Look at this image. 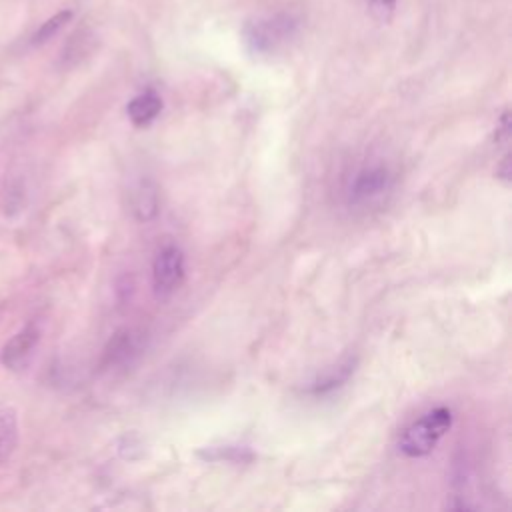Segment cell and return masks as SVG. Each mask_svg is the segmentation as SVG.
Returning <instances> with one entry per match:
<instances>
[{
  "label": "cell",
  "instance_id": "6da1fadb",
  "mask_svg": "<svg viewBox=\"0 0 512 512\" xmlns=\"http://www.w3.org/2000/svg\"><path fill=\"white\" fill-rule=\"evenodd\" d=\"M300 22L288 12L264 16L248 22L242 30L246 48L256 56H270L290 44L298 34Z\"/></svg>",
  "mask_w": 512,
  "mask_h": 512
},
{
  "label": "cell",
  "instance_id": "7a4b0ae2",
  "mask_svg": "<svg viewBox=\"0 0 512 512\" xmlns=\"http://www.w3.org/2000/svg\"><path fill=\"white\" fill-rule=\"evenodd\" d=\"M452 426V410L446 406L432 408L412 424H408L398 438V448L402 454L410 458H422L428 456L440 438L450 430Z\"/></svg>",
  "mask_w": 512,
  "mask_h": 512
},
{
  "label": "cell",
  "instance_id": "3957f363",
  "mask_svg": "<svg viewBox=\"0 0 512 512\" xmlns=\"http://www.w3.org/2000/svg\"><path fill=\"white\" fill-rule=\"evenodd\" d=\"M394 184V176L386 164L362 166L346 188V200L350 206H366L380 200Z\"/></svg>",
  "mask_w": 512,
  "mask_h": 512
},
{
  "label": "cell",
  "instance_id": "277c9868",
  "mask_svg": "<svg viewBox=\"0 0 512 512\" xmlns=\"http://www.w3.org/2000/svg\"><path fill=\"white\" fill-rule=\"evenodd\" d=\"M186 260L184 252L176 244H166L158 250L152 264V286L158 298L172 296L184 282Z\"/></svg>",
  "mask_w": 512,
  "mask_h": 512
},
{
  "label": "cell",
  "instance_id": "5b68a950",
  "mask_svg": "<svg viewBox=\"0 0 512 512\" xmlns=\"http://www.w3.org/2000/svg\"><path fill=\"white\" fill-rule=\"evenodd\" d=\"M142 354V334L130 328L118 330L104 348L102 368H124L130 366Z\"/></svg>",
  "mask_w": 512,
  "mask_h": 512
},
{
  "label": "cell",
  "instance_id": "8992f818",
  "mask_svg": "<svg viewBox=\"0 0 512 512\" xmlns=\"http://www.w3.org/2000/svg\"><path fill=\"white\" fill-rule=\"evenodd\" d=\"M40 342V330L34 322L22 326L2 348V364L8 368V370H20L26 360L30 358L32 350L36 348V344Z\"/></svg>",
  "mask_w": 512,
  "mask_h": 512
},
{
  "label": "cell",
  "instance_id": "52a82bcc",
  "mask_svg": "<svg viewBox=\"0 0 512 512\" xmlns=\"http://www.w3.org/2000/svg\"><path fill=\"white\" fill-rule=\"evenodd\" d=\"M160 112H162V98L154 90H146L134 96L126 106V114L136 128L150 126Z\"/></svg>",
  "mask_w": 512,
  "mask_h": 512
},
{
  "label": "cell",
  "instance_id": "ba28073f",
  "mask_svg": "<svg viewBox=\"0 0 512 512\" xmlns=\"http://www.w3.org/2000/svg\"><path fill=\"white\" fill-rule=\"evenodd\" d=\"M132 212L140 222H148L158 214V188L152 180L144 178L132 190Z\"/></svg>",
  "mask_w": 512,
  "mask_h": 512
},
{
  "label": "cell",
  "instance_id": "9c48e42d",
  "mask_svg": "<svg viewBox=\"0 0 512 512\" xmlns=\"http://www.w3.org/2000/svg\"><path fill=\"white\" fill-rule=\"evenodd\" d=\"M354 366H356V358H346L344 362L332 366L330 370H326L324 374H320L310 386H308V392L314 394V396H322V394H328V392H334L336 388H340L342 384L348 382V378L352 376L354 372Z\"/></svg>",
  "mask_w": 512,
  "mask_h": 512
},
{
  "label": "cell",
  "instance_id": "30bf717a",
  "mask_svg": "<svg viewBox=\"0 0 512 512\" xmlns=\"http://www.w3.org/2000/svg\"><path fill=\"white\" fill-rule=\"evenodd\" d=\"M20 440L18 414L12 406L0 408V466L6 464L16 452Z\"/></svg>",
  "mask_w": 512,
  "mask_h": 512
},
{
  "label": "cell",
  "instance_id": "8fae6325",
  "mask_svg": "<svg viewBox=\"0 0 512 512\" xmlns=\"http://www.w3.org/2000/svg\"><path fill=\"white\" fill-rule=\"evenodd\" d=\"M72 10H60V12H56V14H52L48 20H44L38 28H36V32L32 34V38H30V44L32 46H40V44H44V42H48L50 38H54L70 20H72Z\"/></svg>",
  "mask_w": 512,
  "mask_h": 512
},
{
  "label": "cell",
  "instance_id": "7c38bea8",
  "mask_svg": "<svg viewBox=\"0 0 512 512\" xmlns=\"http://www.w3.org/2000/svg\"><path fill=\"white\" fill-rule=\"evenodd\" d=\"M198 456L202 460L208 462H250L254 458V454L248 448H238V446H210L198 452Z\"/></svg>",
  "mask_w": 512,
  "mask_h": 512
},
{
  "label": "cell",
  "instance_id": "4fadbf2b",
  "mask_svg": "<svg viewBox=\"0 0 512 512\" xmlns=\"http://www.w3.org/2000/svg\"><path fill=\"white\" fill-rule=\"evenodd\" d=\"M368 4H370L372 16L382 20V22H386L392 16V12H394L396 0H368Z\"/></svg>",
  "mask_w": 512,
  "mask_h": 512
},
{
  "label": "cell",
  "instance_id": "5bb4252c",
  "mask_svg": "<svg viewBox=\"0 0 512 512\" xmlns=\"http://www.w3.org/2000/svg\"><path fill=\"white\" fill-rule=\"evenodd\" d=\"M494 140H496L498 144H508V142H510V116H508L506 110L500 114V120L496 122Z\"/></svg>",
  "mask_w": 512,
  "mask_h": 512
},
{
  "label": "cell",
  "instance_id": "9a60e30c",
  "mask_svg": "<svg viewBox=\"0 0 512 512\" xmlns=\"http://www.w3.org/2000/svg\"><path fill=\"white\" fill-rule=\"evenodd\" d=\"M496 176L504 182V184H508L510 182V176H512V170H510V152L506 150V154L502 156V160H500V166L496 168Z\"/></svg>",
  "mask_w": 512,
  "mask_h": 512
}]
</instances>
